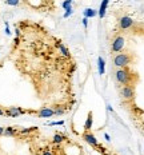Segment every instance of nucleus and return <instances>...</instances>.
I'll list each match as a JSON object with an SVG mask.
<instances>
[{
	"label": "nucleus",
	"instance_id": "obj_22",
	"mask_svg": "<svg viewBox=\"0 0 144 155\" xmlns=\"http://www.w3.org/2000/svg\"><path fill=\"white\" fill-rule=\"evenodd\" d=\"M83 25H84L85 28L88 27V18H85V16H84V18H83Z\"/></svg>",
	"mask_w": 144,
	"mask_h": 155
},
{
	"label": "nucleus",
	"instance_id": "obj_6",
	"mask_svg": "<svg viewBox=\"0 0 144 155\" xmlns=\"http://www.w3.org/2000/svg\"><path fill=\"white\" fill-rule=\"evenodd\" d=\"M5 111V116H9V118H18L20 115L28 114V110H24L21 107H16V106H11V107L4 108Z\"/></svg>",
	"mask_w": 144,
	"mask_h": 155
},
{
	"label": "nucleus",
	"instance_id": "obj_7",
	"mask_svg": "<svg viewBox=\"0 0 144 155\" xmlns=\"http://www.w3.org/2000/svg\"><path fill=\"white\" fill-rule=\"evenodd\" d=\"M133 24H135V21H133V19L131 18V16L124 15V16H121V18L119 19V28L120 30H123V31L132 28Z\"/></svg>",
	"mask_w": 144,
	"mask_h": 155
},
{
	"label": "nucleus",
	"instance_id": "obj_20",
	"mask_svg": "<svg viewBox=\"0 0 144 155\" xmlns=\"http://www.w3.org/2000/svg\"><path fill=\"white\" fill-rule=\"evenodd\" d=\"M37 127H30V128H23V130H20L21 134H30L32 131H36Z\"/></svg>",
	"mask_w": 144,
	"mask_h": 155
},
{
	"label": "nucleus",
	"instance_id": "obj_5",
	"mask_svg": "<svg viewBox=\"0 0 144 155\" xmlns=\"http://www.w3.org/2000/svg\"><path fill=\"white\" fill-rule=\"evenodd\" d=\"M124 46H126V39H124V36H121V35H117V36H115V39L111 43V51L114 54L121 52Z\"/></svg>",
	"mask_w": 144,
	"mask_h": 155
},
{
	"label": "nucleus",
	"instance_id": "obj_29",
	"mask_svg": "<svg viewBox=\"0 0 144 155\" xmlns=\"http://www.w3.org/2000/svg\"><path fill=\"white\" fill-rule=\"evenodd\" d=\"M15 32H16V36H20V30H19V28H16Z\"/></svg>",
	"mask_w": 144,
	"mask_h": 155
},
{
	"label": "nucleus",
	"instance_id": "obj_25",
	"mask_svg": "<svg viewBox=\"0 0 144 155\" xmlns=\"http://www.w3.org/2000/svg\"><path fill=\"white\" fill-rule=\"evenodd\" d=\"M41 155H55V154H53V153H51V151H44V153L41 154Z\"/></svg>",
	"mask_w": 144,
	"mask_h": 155
},
{
	"label": "nucleus",
	"instance_id": "obj_28",
	"mask_svg": "<svg viewBox=\"0 0 144 155\" xmlns=\"http://www.w3.org/2000/svg\"><path fill=\"white\" fill-rule=\"evenodd\" d=\"M107 110H108V111H110V112L114 111V108H112V106H110V104H107Z\"/></svg>",
	"mask_w": 144,
	"mask_h": 155
},
{
	"label": "nucleus",
	"instance_id": "obj_1",
	"mask_svg": "<svg viewBox=\"0 0 144 155\" xmlns=\"http://www.w3.org/2000/svg\"><path fill=\"white\" fill-rule=\"evenodd\" d=\"M115 79L120 86L135 84V82L137 80V75H135L128 67H123V68H117L115 71Z\"/></svg>",
	"mask_w": 144,
	"mask_h": 155
},
{
	"label": "nucleus",
	"instance_id": "obj_23",
	"mask_svg": "<svg viewBox=\"0 0 144 155\" xmlns=\"http://www.w3.org/2000/svg\"><path fill=\"white\" fill-rule=\"evenodd\" d=\"M0 116H5V111H4L3 106H0Z\"/></svg>",
	"mask_w": 144,
	"mask_h": 155
},
{
	"label": "nucleus",
	"instance_id": "obj_17",
	"mask_svg": "<svg viewBox=\"0 0 144 155\" xmlns=\"http://www.w3.org/2000/svg\"><path fill=\"white\" fill-rule=\"evenodd\" d=\"M4 3L7 5H12V7H16V5H20L21 0H4Z\"/></svg>",
	"mask_w": 144,
	"mask_h": 155
},
{
	"label": "nucleus",
	"instance_id": "obj_10",
	"mask_svg": "<svg viewBox=\"0 0 144 155\" xmlns=\"http://www.w3.org/2000/svg\"><path fill=\"white\" fill-rule=\"evenodd\" d=\"M56 46L59 47V50H60V54H62V56H64L66 59H71V52H69V50H68V48H67L66 46H64L62 41H57Z\"/></svg>",
	"mask_w": 144,
	"mask_h": 155
},
{
	"label": "nucleus",
	"instance_id": "obj_16",
	"mask_svg": "<svg viewBox=\"0 0 144 155\" xmlns=\"http://www.w3.org/2000/svg\"><path fill=\"white\" fill-rule=\"evenodd\" d=\"M53 110H55V115L56 116H62V115L66 114V108L62 107V106H55Z\"/></svg>",
	"mask_w": 144,
	"mask_h": 155
},
{
	"label": "nucleus",
	"instance_id": "obj_24",
	"mask_svg": "<svg viewBox=\"0 0 144 155\" xmlns=\"http://www.w3.org/2000/svg\"><path fill=\"white\" fill-rule=\"evenodd\" d=\"M5 34L11 35V30H9V27H8V23H5Z\"/></svg>",
	"mask_w": 144,
	"mask_h": 155
},
{
	"label": "nucleus",
	"instance_id": "obj_4",
	"mask_svg": "<svg viewBox=\"0 0 144 155\" xmlns=\"http://www.w3.org/2000/svg\"><path fill=\"white\" fill-rule=\"evenodd\" d=\"M82 138H83V140H84L85 143L89 144V146H92V147H95V148H100L101 151L105 150V148H101L100 147V143H99V140L96 139V137L92 134L91 131H84L82 134Z\"/></svg>",
	"mask_w": 144,
	"mask_h": 155
},
{
	"label": "nucleus",
	"instance_id": "obj_15",
	"mask_svg": "<svg viewBox=\"0 0 144 155\" xmlns=\"http://www.w3.org/2000/svg\"><path fill=\"white\" fill-rule=\"evenodd\" d=\"M64 139H66V137L62 134H55L53 135V139H52V143H55V144H62Z\"/></svg>",
	"mask_w": 144,
	"mask_h": 155
},
{
	"label": "nucleus",
	"instance_id": "obj_19",
	"mask_svg": "<svg viewBox=\"0 0 144 155\" xmlns=\"http://www.w3.org/2000/svg\"><path fill=\"white\" fill-rule=\"evenodd\" d=\"M71 15H73V8H72V7H69V8H67V9H66V12H64L63 18H64V19H68Z\"/></svg>",
	"mask_w": 144,
	"mask_h": 155
},
{
	"label": "nucleus",
	"instance_id": "obj_18",
	"mask_svg": "<svg viewBox=\"0 0 144 155\" xmlns=\"http://www.w3.org/2000/svg\"><path fill=\"white\" fill-rule=\"evenodd\" d=\"M72 4H73V0H66V2L62 3V8L63 9H67V8L72 7Z\"/></svg>",
	"mask_w": 144,
	"mask_h": 155
},
{
	"label": "nucleus",
	"instance_id": "obj_2",
	"mask_svg": "<svg viewBox=\"0 0 144 155\" xmlns=\"http://www.w3.org/2000/svg\"><path fill=\"white\" fill-rule=\"evenodd\" d=\"M133 62V55L127 51H121V52L115 54L112 63L116 68H123V67H128L130 64H132Z\"/></svg>",
	"mask_w": 144,
	"mask_h": 155
},
{
	"label": "nucleus",
	"instance_id": "obj_13",
	"mask_svg": "<svg viewBox=\"0 0 144 155\" xmlns=\"http://www.w3.org/2000/svg\"><path fill=\"white\" fill-rule=\"evenodd\" d=\"M83 14H84V16L85 18H88V19H91V18H95L96 15L99 14L96 9H94V8H85L84 11H83Z\"/></svg>",
	"mask_w": 144,
	"mask_h": 155
},
{
	"label": "nucleus",
	"instance_id": "obj_21",
	"mask_svg": "<svg viewBox=\"0 0 144 155\" xmlns=\"http://www.w3.org/2000/svg\"><path fill=\"white\" fill-rule=\"evenodd\" d=\"M48 126H63L64 124V120H57V122H50L47 123Z\"/></svg>",
	"mask_w": 144,
	"mask_h": 155
},
{
	"label": "nucleus",
	"instance_id": "obj_8",
	"mask_svg": "<svg viewBox=\"0 0 144 155\" xmlns=\"http://www.w3.org/2000/svg\"><path fill=\"white\" fill-rule=\"evenodd\" d=\"M36 116L37 118H51V116H55V110L53 107H43L36 112Z\"/></svg>",
	"mask_w": 144,
	"mask_h": 155
},
{
	"label": "nucleus",
	"instance_id": "obj_11",
	"mask_svg": "<svg viewBox=\"0 0 144 155\" xmlns=\"http://www.w3.org/2000/svg\"><path fill=\"white\" fill-rule=\"evenodd\" d=\"M92 124H94V114H92V111H88L87 120L84 123V131H91Z\"/></svg>",
	"mask_w": 144,
	"mask_h": 155
},
{
	"label": "nucleus",
	"instance_id": "obj_12",
	"mask_svg": "<svg viewBox=\"0 0 144 155\" xmlns=\"http://www.w3.org/2000/svg\"><path fill=\"white\" fill-rule=\"evenodd\" d=\"M98 68H99V74H100V75H104V72H105V62H104V59L101 56L98 58Z\"/></svg>",
	"mask_w": 144,
	"mask_h": 155
},
{
	"label": "nucleus",
	"instance_id": "obj_27",
	"mask_svg": "<svg viewBox=\"0 0 144 155\" xmlns=\"http://www.w3.org/2000/svg\"><path fill=\"white\" fill-rule=\"evenodd\" d=\"M2 135H4V127L0 126V137H2Z\"/></svg>",
	"mask_w": 144,
	"mask_h": 155
},
{
	"label": "nucleus",
	"instance_id": "obj_3",
	"mask_svg": "<svg viewBox=\"0 0 144 155\" xmlns=\"http://www.w3.org/2000/svg\"><path fill=\"white\" fill-rule=\"evenodd\" d=\"M120 96L124 101H133L135 98V86L133 84H126L120 87Z\"/></svg>",
	"mask_w": 144,
	"mask_h": 155
},
{
	"label": "nucleus",
	"instance_id": "obj_9",
	"mask_svg": "<svg viewBox=\"0 0 144 155\" xmlns=\"http://www.w3.org/2000/svg\"><path fill=\"white\" fill-rule=\"evenodd\" d=\"M108 4H110V0H101V3H100V8L98 9V12H99V18L100 19H103L105 14H107V8H108Z\"/></svg>",
	"mask_w": 144,
	"mask_h": 155
},
{
	"label": "nucleus",
	"instance_id": "obj_14",
	"mask_svg": "<svg viewBox=\"0 0 144 155\" xmlns=\"http://www.w3.org/2000/svg\"><path fill=\"white\" fill-rule=\"evenodd\" d=\"M18 128L16 127H5L4 128V135L5 137H15L16 134H18Z\"/></svg>",
	"mask_w": 144,
	"mask_h": 155
},
{
	"label": "nucleus",
	"instance_id": "obj_26",
	"mask_svg": "<svg viewBox=\"0 0 144 155\" xmlns=\"http://www.w3.org/2000/svg\"><path fill=\"white\" fill-rule=\"evenodd\" d=\"M104 138H105V140H107V142H110V140H111V137H110L108 134H104Z\"/></svg>",
	"mask_w": 144,
	"mask_h": 155
}]
</instances>
